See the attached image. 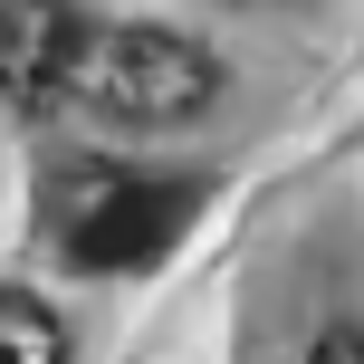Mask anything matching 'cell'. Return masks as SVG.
<instances>
[{
	"mask_svg": "<svg viewBox=\"0 0 364 364\" xmlns=\"http://www.w3.org/2000/svg\"><path fill=\"white\" fill-rule=\"evenodd\" d=\"M68 96L115 125H192L201 106L220 96V68L211 48L173 29H77V68H68Z\"/></svg>",
	"mask_w": 364,
	"mask_h": 364,
	"instance_id": "cell-1",
	"label": "cell"
},
{
	"mask_svg": "<svg viewBox=\"0 0 364 364\" xmlns=\"http://www.w3.org/2000/svg\"><path fill=\"white\" fill-rule=\"evenodd\" d=\"M201 211L192 182H106L87 211L68 220V259L77 269H144L182 240V220Z\"/></svg>",
	"mask_w": 364,
	"mask_h": 364,
	"instance_id": "cell-2",
	"label": "cell"
},
{
	"mask_svg": "<svg viewBox=\"0 0 364 364\" xmlns=\"http://www.w3.org/2000/svg\"><path fill=\"white\" fill-rule=\"evenodd\" d=\"M77 29H87V19H77L68 0H10V10H0V96H10L19 115H58L68 106Z\"/></svg>",
	"mask_w": 364,
	"mask_h": 364,
	"instance_id": "cell-3",
	"label": "cell"
},
{
	"mask_svg": "<svg viewBox=\"0 0 364 364\" xmlns=\"http://www.w3.org/2000/svg\"><path fill=\"white\" fill-rule=\"evenodd\" d=\"M0 364H68V326H58V307L0 288Z\"/></svg>",
	"mask_w": 364,
	"mask_h": 364,
	"instance_id": "cell-4",
	"label": "cell"
},
{
	"mask_svg": "<svg viewBox=\"0 0 364 364\" xmlns=\"http://www.w3.org/2000/svg\"><path fill=\"white\" fill-rule=\"evenodd\" d=\"M307 364H364V326H326Z\"/></svg>",
	"mask_w": 364,
	"mask_h": 364,
	"instance_id": "cell-5",
	"label": "cell"
}]
</instances>
